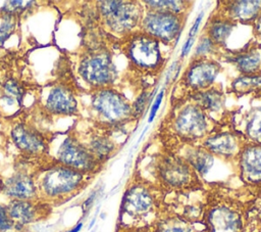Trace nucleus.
<instances>
[{
    "instance_id": "obj_38",
    "label": "nucleus",
    "mask_w": 261,
    "mask_h": 232,
    "mask_svg": "<svg viewBox=\"0 0 261 232\" xmlns=\"http://www.w3.org/2000/svg\"><path fill=\"white\" fill-rule=\"evenodd\" d=\"M95 197H96V192H93L88 198H87V200L84 202V204H83V211H84V214H86L89 210H90V207H91V205L93 204V201L95 200Z\"/></svg>"
},
{
    "instance_id": "obj_37",
    "label": "nucleus",
    "mask_w": 261,
    "mask_h": 232,
    "mask_svg": "<svg viewBox=\"0 0 261 232\" xmlns=\"http://www.w3.org/2000/svg\"><path fill=\"white\" fill-rule=\"evenodd\" d=\"M252 27L255 37L261 41V14L255 19V21L252 24Z\"/></svg>"
},
{
    "instance_id": "obj_17",
    "label": "nucleus",
    "mask_w": 261,
    "mask_h": 232,
    "mask_svg": "<svg viewBox=\"0 0 261 232\" xmlns=\"http://www.w3.org/2000/svg\"><path fill=\"white\" fill-rule=\"evenodd\" d=\"M2 192L12 200H32L37 196L38 188L31 176L17 173L3 182Z\"/></svg>"
},
{
    "instance_id": "obj_40",
    "label": "nucleus",
    "mask_w": 261,
    "mask_h": 232,
    "mask_svg": "<svg viewBox=\"0 0 261 232\" xmlns=\"http://www.w3.org/2000/svg\"><path fill=\"white\" fill-rule=\"evenodd\" d=\"M150 228H123V227H119L117 232H148L150 230Z\"/></svg>"
},
{
    "instance_id": "obj_30",
    "label": "nucleus",
    "mask_w": 261,
    "mask_h": 232,
    "mask_svg": "<svg viewBox=\"0 0 261 232\" xmlns=\"http://www.w3.org/2000/svg\"><path fill=\"white\" fill-rule=\"evenodd\" d=\"M3 97L10 104L14 102L20 103L22 98V90L15 81H8L4 86Z\"/></svg>"
},
{
    "instance_id": "obj_14",
    "label": "nucleus",
    "mask_w": 261,
    "mask_h": 232,
    "mask_svg": "<svg viewBox=\"0 0 261 232\" xmlns=\"http://www.w3.org/2000/svg\"><path fill=\"white\" fill-rule=\"evenodd\" d=\"M203 140L204 141L201 145L212 155H216L224 159L234 160L245 142L241 141V136L228 131H220L214 134H209Z\"/></svg>"
},
{
    "instance_id": "obj_5",
    "label": "nucleus",
    "mask_w": 261,
    "mask_h": 232,
    "mask_svg": "<svg viewBox=\"0 0 261 232\" xmlns=\"http://www.w3.org/2000/svg\"><path fill=\"white\" fill-rule=\"evenodd\" d=\"M99 9L109 30L120 35L133 33L144 14L137 1H100Z\"/></svg>"
},
{
    "instance_id": "obj_11",
    "label": "nucleus",
    "mask_w": 261,
    "mask_h": 232,
    "mask_svg": "<svg viewBox=\"0 0 261 232\" xmlns=\"http://www.w3.org/2000/svg\"><path fill=\"white\" fill-rule=\"evenodd\" d=\"M83 79L93 86H106L116 77L115 66L111 56L106 51H100L85 57L80 65Z\"/></svg>"
},
{
    "instance_id": "obj_27",
    "label": "nucleus",
    "mask_w": 261,
    "mask_h": 232,
    "mask_svg": "<svg viewBox=\"0 0 261 232\" xmlns=\"http://www.w3.org/2000/svg\"><path fill=\"white\" fill-rule=\"evenodd\" d=\"M88 149L100 163H102L113 152L114 144L107 137L96 136L91 140Z\"/></svg>"
},
{
    "instance_id": "obj_34",
    "label": "nucleus",
    "mask_w": 261,
    "mask_h": 232,
    "mask_svg": "<svg viewBox=\"0 0 261 232\" xmlns=\"http://www.w3.org/2000/svg\"><path fill=\"white\" fill-rule=\"evenodd\" d=\"M11 229H13V223L7 213V208L0 204V232L10 231Z\"/></svg>"
},
{
    "instance_id": "obj_20",
    "label": "nucleus",
    "mask_w": 261,
    "mask_h": 232,
    "mask_svg": "<svg viewBox=\"0 0 261 232\" xmlns=\"http://www.w3.org/2000/svg\"><path fill=\"white\" fill-rule=\"evenodd\" d=\"M194 224L179 217L166 204L165 212L150 228L151 232H195Z\"/></svg>"
},
{
    "instance_id": "obj_29",
    "label": "nucleus",
    "mask_w": 261,
    "mask_h": 232,
    "mask_svg": "<svg viewBox=\"0 0 261 232\" xmlns=\"http://www.w3.org/2000/svg\"><path fill=\"white\" fill-rule=\"evenodd\" d=\"M216 48L217 46L213 43V41L209 37L204 35L199 40L194 58H208V55L214 53L216 51Z\"/></svg>"
},
{
    "instance_id": "obj_7",
    "label": "nucleus",
    "mask_w": 261,
    "mask_h": 232,
    "mask_svg": "<svg viewBox=\"0 0 261 232\" xmlns=\"http://www.w3.org/2000/svg\"><path fill=\"white\" fill-rule=\"evenodd\" d=\"M171 124L175 135L184 142L205 139L210 134L208 115L195 102L186 103L176 111Z\"/></svg>"
},
{
    "instance_id": "obj_3",
    "label": "nucleus",
    "mask_w": 261,
    "mask_h": 232,
    "mask_svg": "<svg viewBox=\"0 0 261 232\" xmlns=\"http://www.w3.org/2000/svg\"><path fill=\"white\" fill-rule=\"evenodd\" d=\"M154 172L156 185L166 194H177L203 189L201 177L179 155L174 152H164L155 160Z\"/></svg>"
},
{
    "instance_id": "obj_15",
    "label": "nucleus",
    "mask_w": 261,
    "mask_h": 232,
    "mask_svg": "<svg viewBox=\"0 0 261 232\" xmlns=\"http://www.w3.org/2000/svg\"><path fill=\"white\" fill-rule=\"evenodd\" d=\"M219 6L215 16L234 24H253L261 14V0L254 1H224Z\"/></svg>"
},
{
    "instance_id": "obj_21",
    "label": "nucleus",
    "mask_w": 261,
    "mask_h": 232,
    "mask_svg": "<svg viewBox=\"0 0 261 232\" xmlns=\"http://www.w3.org/2000/svg\"><path fill=\"white\" fill-rule=\"evenodd\" d=\"M200 176H205L214 164V155H212L202 145L190 146L185 154L180 155Z\"/></svg>"
},
{
    "instance_id": "obj_19",
    "label": "nucleus",
    "mask_w": 261,
    "mask_h": 232,
    "mask_svg": "<svg viewBox=\"0 0 261 232\" xmlns=\"http://www.w3.org/2000/svg\"><path fill=\"white\" fill-rule=\"evenodd\" d=\"M12 138L21 150L30 153H39L45 149V143L39 133L24 125H17L12 131Z\"/></svg>"
},
{
    "instance_id": "obj_1",
    "label": "nucleus",
    "mask_w": 261,
    "mask_h": 232,
    "mask_svg": "<svg viewBox=\"0 0 261 232\" xmlns=\"http://www.w3.org/2000/svg\"><path fill=\"white\" fill-rule=\"evenodd\" d=\"M164 197L165 193L155 183L136 176L122 197L119 227H152L166 210Z\"/></svg>"
},
{
    "instance_id": "obj_26",
    "label": "nucleus",
    "mask_w": 261,
    "mask_h": 232,
    "mask_svg": "<svg viewBox=\"0 0 261 232\" xmlns=\"http://www.w3.org/2000/svg\"><path fill=\"white\" fill-rule=\"evenodd\" d=\"M145 7L147 10H154V11H162V12H170L174 14H182L185 15L187 8L190 7V2L186 1H144Z\"/></svg>"
},
{
    "instance_id": "obj_39",
    "label": "nucleus",
    "mask_w": 261,
    "mask_h": 232,
    "mask_svg": "<svg viewBox=\"0 0 261 232\" xmlns=\"http://www.w3.org/2000/svg\"><path fill=\"white\" fill-rule=\"evenodd\" d=\"M193 43H194V38H189V39L186 41V43L184 44V47H182V49H181V55H180L181 57H185V56L189 53V51H190V49H191Z\"/></svg>"
},
{
    "instance_id": "obj_23",
    "label": "nucleus",
    "mask_w": 261,
    "mask_h": 232,
    "mask_svg": "<svg viewBox=\"0 0 261 232\" xmlns=\"http://www.w3.org/2000/svg\"><path fill=\"white\" fill-rule=\"evenodd\" d=\"M191 98L198 104L206 113L219 111L224 105V94L221 90L210 87L207 90L191 93Z\"/></svg>"
},
{
    "instance_id": "obj_13",
    "label": "nucleus",
    "mask_w": 261,
    "mask_h": 232,
    "mask_svg": "<svg viewBox=\"0 0 261 232\" xmlns=\"http://www.w3.org/2000/svg\"><path fill=\"white\" fill-rule=\"evenodd\" d=\"M236 161L240 179L248 186L261 187V143L245 141Z\"/></svg>"
},
{
    "instance_id": "obj_6",
    "label": "nucleus",
    "mask_w": 261,
    "mask_h": 232,
    "mask_svg": "<svg viewBox=\"0 0 261 232\" xmlns=\"http://www.w3.org/2000/svg\"><path fill=\"white\" fill-rule=\"evenodd\" d=\"M85 182V174L65 166L48 169L39 182V190L48 198H62L77 191Z\"/></svg>"
},
{
    "instance_id": "obj_36",
    "label": "nucleus",
    "mask_w": 261,
    "mask_h": 232,
    "mask_svg": "<svg viewBox=\"0 0 261 232\" xmlns=\"http://www.w3.org/2000/svg\"><path fill=\"white\" fill-rule=\"evenodd\" d=\"M203 15H204V12L201 11L200 14L197 16V18H196L194 25L192 26V28H191V30H190V32H189V38H194L195 34L197 33V31H198V29H199V27H200V24H201V20H202V18H203Z\"/></svg>"
},
{
    "instance_id": "obj_9",
    "label": "nucleus",
    "mask_w": 261,
    "mask_h": 232,
    "mask_svg": "<svg viewBox=\"0 0 261 232\" xmlns=\"http://www.w3.org/2000/svg\"><path fill=\"white\" fill-rule=\"evenodd\" d=\"M92 104L100 118L108 124L120 125L135 119L133 105L115 90H99L93 96Z\"/></svg>"
},
{
    "instance_id": "obj_43",
    "label": "nucleus",
    "mask_w": 261,
    "mask_h": 232,
    "mask_svg": "<svg viewBox=\"0 0 261 232\" xmlns=\"http://www.w3.org/2000/svg\"><path fill=\"white\" fill-rule=\"evenodd\" d=\"M5 232H8V231H5ZM13 232H22V231H16V230H15V231H13Z\"/></svg>"
},
{
    "instance_id": "obj_16",
    "label": "nucleus",
    "mask_w": 261,
    "mask_h": 232,
    "mask_svg": "<svg viewBox=\"0 0 261 232\" xmlns=\"http://www.w3.org/2000/svg\"><path fill=\"white\" fill-rule=\"evenodd\" d=\"M230 60L242 75L261 76V43H248L231 52Z\"/></svg>"
},
{
    "instance_id": "obj_2",
    "label": "nucleus",
    "mask_w": 261,
    "mask_h": 232,
    "mask_svg": "<svg viewBox=\"0 0 261 232\" xmlns=\"http://www.w3.org/2000/svg\"><path fill=\"white\" fill-rule=\"evenodd\" d=\"M248 205L225 189H212L206 194L201 223L203 232H245Z\"/></svg>"
},
{
    "instance_id": "obj_33",
    "label": "nucleus",
    "mask_w": 261,
    "mask_h": 232,
    "mask_svg": "<svg viewBox=\"0 0 261 232\" xmlns=\"http://www.w3.org/2000/svg\"><path fill=\"white\" fill-rule=\"evenodd\" d=\"M148 98H149V95H148L147 91H145V90L142 91L141 94L137 97V99L135 100V102L133 104V110H134L135 118H137V117L142 114V112L145 109V106H146V103L148 101Z\"/></svg>"
},
{
    "instance_id": "obj_12",
    "label": "nucleus",
    "mask_w": 261,
    "mask_h": 232,
    "mask_svg": "<svg viewBox=\"0 0 261 232\" xmlns=\"http://www.w3.org/2000/svg\"><path fill=\"white\" fill-rule=\"evenodd\" d=\"M57 157L62 166L84 174L95 172L101 164L88 148L70 137L61 144Z\"/></svg>"
},
{
    "instance_id": "obj_18",
    "label": "nucleus",
    "mask_w": 261,
    "mask_h": 232,
    "mask_svg": "<svg viewBox=\"0 0 261 232\" xmlns=\"http://www.w3.org/2000/svg\"><path fill=\"white\" fill-rule=\"evenodd\" d=\"M6 208L16 231H22L25 225L35 222L40 217V208L32 200H11Z\"/></svg>"
},
{
    "instance_id": "obj_42",
    "label": "nucleus",
    "mask_w": 261,
    "mask_h": 232,
    "mask_svg": "<svg viewBox=\"0 0 261 232\" xmlns=\"http://www.w3.org/2000/svg\"><path fill=\"white\" fill-rule=\"evenodd\" d=\"M2 187H3V181L0 179V191H2Z\"/></svg>"
},
{
    "instance_id": "obj_31",
    "label": "nucleus",
    "mask_w": 261,
    "mask_h": 232,
    "mask_svg": "<svg viewBox=\"0 0 261 232\" xmlns=\"http://www.w3.org/2000/svg\"><path fill=\"white\" fill-rule=\"evenodd\" d=\"M15 27L14 15L5 14L4 19L0 26V45L9 37Z\"/></svg>"
},
{
    "instance_id": "obj_32",
    "label": "nucleus",
    "mask_w": 261,
    "mask_h": 232,
    "mask_svg": "<svg viewBox=\"0 0 261 232\" xmlns=\"http://www.w3.org/2000/svg\"><path fill=\"white\" fill-rule=\"evenodd\" d=\"M32 4H34L33 1H9L7 2L3 7H2V11H4L5 14H10V15H14V13L19 12L20 10H23L30 6H32Z\"/></svg>"
},
{
    "instance_id": "obj_4",
    "label": "nucleus",
    "mask_w": 261,
    "mask_h": 232,
    "mask_svg": "<svg viewBox=\"0 0 261 232\" xmlns=\"http://www.w3.org/2000/svg\"><path fill=\"white\" fill-rule=\"evenodd\" d=\"M123 51L130 63L145 72H156L164 62L159 42L142 31L126 35Z\"/></svg>"
},
{
    "instance_id": "obj_35",
    "label": "nucleus",
    "mask_w": 261,
    "mask_h": 232,
    "mask_svg": "<svg viewBox=\"0 0 261 232\" xmlns=\"http://www.w3.org/2000/svg\"><path fill=\"white\" fill-rule=\"evenodd\" d=\"M163 95H164V91L161 90L160 93L158 94V96L156 97V99H155V101H154L152 107H151V111H150V115H149V120H148L149 123H151V122L154 120V118H155V115H156V112H157V110H158L159 107H160L161 101H162V99H163Z\"/></svg>"
},
{
    "instance_id": "obj_8",
    "label": "nucleus",
    "mask_w": 261,
    "mask_h": 232,
    "mask_svg": "<svg viewBox=\"0 0 261 232\" xmlns=\"http://www.w3.org/2000/svg\"><path fill=\"white\" fill-rule=\"evenodd\" d=\"M182 26V14L154 10H147L139 25L140 31L166 45L178 38Z\"/></svg>"
},
{
    "instance_id": "obj_44",
    "label": "nucleus",
    "mask_w": 261,
    "mask_h": 232,
    "mask_svg": "<svg viewBox=\"0 0 261 232\" xmlns=\"http://www.w3.org/2000/svg\"><path fill=\"white\" fill-rule=\"evenodd\" d=\"M148 232H151V230H149V231H148Z\"/></svg>"
},
{
    "instance_id": "obj_10",
    "label": "nucleus",
    "mask_w": 261,
    "mask_h": 232,
    "mask_svg": "<svg viewBox=\"0 0 261 232\" xmlns=\"http://www.w3.org/2000/svg\"><path fill=\"white\" fill-rule=\"evenodd\" d=\"M221 65L210 58H194L181 77V82L190 93L204 91L212 87Z\"/></svg>"
},
{
    "instance_id": "obj_28",
    "label": "nucleus",
    "mask_w": 261,
    "mask_h": 232,
    "mask_svg": "<svg viewBox=\"0 0 261 232\" xmlns=\"http://www.w3.org/2000/svg\"><path fill=\"white\" fill-rule=\"evenodd\" d=\"M245 133L250 141L261 143V106L257 107L249 114Z\"/></svg>"
},
{
    "instance_id": "obj_24",
    "label": "nucleus",
    "mask_w": 261,
    "mask_h": 232,
    "mask_svg": "<svg viewBox=\"0 0 261 232\" xmlns=\"http://www.w3.org/2000/svg\"><path fill=\"white\" fill-rule=\"evenodd\" d=\"M234 26L236 24L232 21L212 15L205 27H208V30L205 31L206 36L209 37L217 47L225 46L226 40L230 36Z\"/></svg>"
},
{
    "instance_id": "obj_41",
    "label": "nucleus",
    "mask_w": 261,
    "mask_h": 232,
    "mask_svg": "<svg viewBox=\"0 0 261 232\" xmlns=\"http://www.w3.org/2000/svg\"><path fill=\"white\" fill-rule=\"evenodd\" d=\"M82 227H83V223H77L73 228H71L70 230H68V231H66V232H80L81 231V229H82Z\"/></svg>"
},
{
    "instance_id": "obj_25",
    "label": "nucleus",
    "mask_w": 261,
    "mask_h": 232,
    "mask_svg": "<svg viewBox=\"0 0 261 232\" xmlns=\"http://www.w3.org/2000/svg\"><path fill=\"white\" fill-rule=\"evenodd\" d=\"M231 91L241 96L261 93V76L242 75L231 82Z\"/></svg>"
},
{
    "instance_id": "obj_22",
    "label": "nucleus",
    "mask_w": 261,
    "mask_h": 232,
    "mask_svg": "<svg viewBox=\"0 0 261 232\" xmlns=\"http://www.w3.org/2000/svg\"><path fill=\"white\" fill-rule=\"evenodd\" d=\"M47 108L55 113H72L76 110V101L70 91L55 87L48 96Z\"/></svg>"
}]
</instances>
